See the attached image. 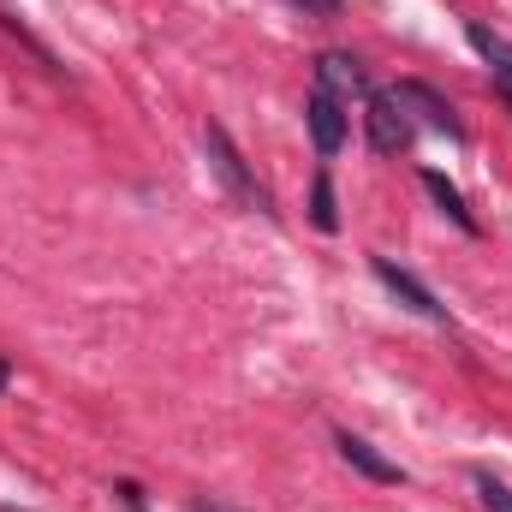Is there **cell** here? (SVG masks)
I'll return each instance as SVG.
<instances>
[{"instance_id":"cell-10","label":"cell","mask_w":512,"mask_h":512,"mask_svg":"<svg viewBox=\"0 0 512 512\" xmlns=\"http://www.w3.org/2000/svg\"><path fill=\"white\" fill-rule=\"evenodd\" d=\"M477 495H483L489 512H512V489L501 483V477H489V471H477Z\"/></svg>"},{"instance_id":"cell-11","label":"cell","mask_w":512,"mask_h":512,"mask_svg":"<svg viewBox=\"0 0 512 512\" xmlns=\"http://www.w3.org/2000/svg\"><path fill=\"white\" fill-rule=\"evenodd\" d=\"M298 12H310V18H334L340 12V0H292Z\"/></svg>"},{"instance_id":"cell-6","label":"cell","mask_w":512,"mask_h":512,"mask_svg":"<svg viewBox=\"0 0 512 512\" xmlns=\"http://www.w3.org/2000/svg\"><path fill=\"white\" fill-rule=\"evenodd\" d=\"M304 120H310V137H316V155H340V143H346V114H340V102H334L328 90H316V96L304 102Z\"/></svg>"},{"instance_id":"cell-7","label":"cell","mask_w":512,"mask_h":512,"mask_svg":"<svg viewBox=\"0 0 512 512\" xmlns=\"http://www.w3.org/2000/svg\"><path fill=\"white\" fill-rule=\"evenodd\" d=\"M334 441H340V459H346L352 471H364L370 483H405V471H399L393 459H382V453H376V447H370L364 435H352V429H340Z\"/></svg>"},{"instance_id":"cell-13","label":"cell","mask_w":512,"mask_h":512,"mask_svg":"<svg viewBox=\"0 0 512 512\" xmlns=\"http://www.w3.org/2000/svg\"><path fill=\"white\" fill-rule=\"evenodd\" d=\"M0 387H6V364H0Z\"/></svg>"},{"instance_id":"cell-1","label":"cell","mask_w":512,"mask_h":512,"mask_svg":"<svg viewBox=\"0 0 512 512\" xmlns=\"http://www.w3.org/2000/svg\"><path fill=\"white\" fill-rule=\"evenodd\" d=\"M203 149H209V167L221 173V185H227L239 203H251V209H262V215H268V191L256 185V173L245 167V155L233 149V137H227L221 126H203Z\"/></svg>"},{"instance_id":"cell-2","label":"cell","mask_w":512,"mask_h":512,"mask_svg":"<svg viewBox=\"0 0 512 512\" xmlns=\"http://www.w3.org/2000/svg\"><path fill=\"white\" fill-rule=\"evenodd\" d=\"M387 96H393V102H399V108H405V114H417V120H423V126L447 131V137H453V143H459V137H465V126H459V114H453V102H447V96H441V90H429V84H417V78H399V84H393V90H387Z\"/></svg>"},{"instance_id":"cell-12","label":"cell","mask_w":512,"mask_h":512,"mask_svg":"<svg viewBox=\"0 0 512 512\" xmlns=\"http://www.w3.org/2000/svg\"><path fill=\"white\" fill-rule=\"evenodd\" d=\"M495 84H501V96L512 102V66H501V72H495Z\"/></svg>"},{"instance_id":"cell-8","label":"cell","mask_w":512,"mask_h":512,"mask_svg":"<svg viewBox=\"0 0 512 512\" xmlns=\"http://www.w3.org/2000/svg\"><path fill=\"white\" fill-rule=\"evenodd\" d=\"M423 191H429V197L441 203V215H447V221H453L459 233H477V215L465 209V197H459V185H453L447 173H435V167H423Z\"/></svg>"},{"instance_id":"cell-4","label":"cell","mask_w":512,"mask_h":512,"mask_svg":"<svg viewBox=\"0 0 512 512\" xmlns=\"http://www.w3.org/2000/svg\"><path fill=\"white\" fill-rule=\"evenodd\" d=\"M376 280H382V286L399 298V304H405V310H417V316H429V322H447V310L435 304V292H429L411 268H399L393 256H376Z\"/></svg>"},{"instance_id":"cell-3","label":"cell","mask_w":512,"mask_h":512,"mask_svg":"<svg viewBox=\"0 0 512 512\" xmlns=\"http://www.w3.org/2000/svg\"><path fill=\"white\" fill-rule=\"evenodd\" d=\"M370 149L376 155H399V149H411V137H417V126H411V114L387 96V90H370Z\"/></svg>"},{"instance_id":"cell-14","label":"cell","mask_w":512,"mask_h":512,"mask_svg":"<svg viewBox=\"0 0 512 512\" xmlns=\"http://www.w3.org/2000/svg\"><path fill=\"white\" fill-rule=\"evenodd\" d=\"M197 512H209V507H197Z\"/></svg>"},{"instance_id":"cell-9","label":"cell","mask_w":512,"mask_h":512,"mask_svg":"<svg viewBox=\"0 0 512 512\" xmlns=\"http://www.w3.org/2000/svg\"><path fill=\"white\" fill-rule=\"evenodd\" d=\"M310 221H316L322 233L340 227V209H334V185H328V173H316V185H310Z\"/></svg>"},{"instance_id":"cell-5","label":"cell","mask_w":512,"mask_h":512,"mask_svg":"<svg viewBox=\"0 0 512 512\" xmlns=\"http://www.w3.org/2000/svg\"><path fill=\"white\" fill-rule=\"evenodd\" d=\"M316 90H328L334 102H352V96H370V78L352 54H322L316 60Z\"/></svg>"}]
</instances>
